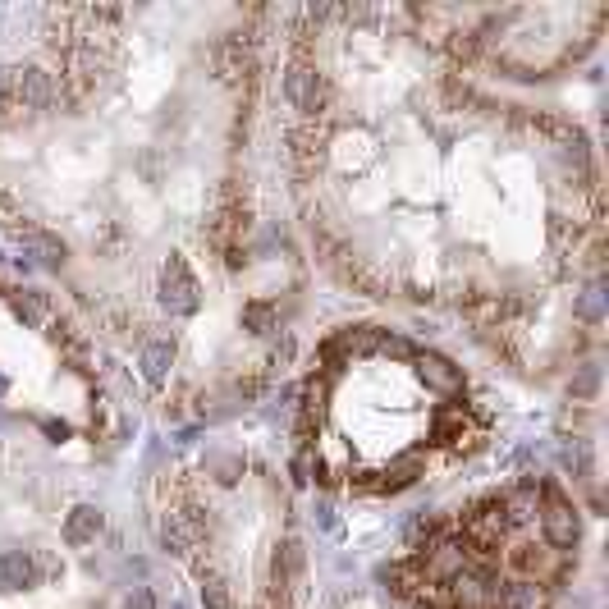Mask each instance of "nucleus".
I'll list each match as a JSON object with an SVG mask.
<instances>
[{
    "label": "nucleus",
    "instance_id": "obj_10",
    "mask_svg": "<svg viewBox=\"0 0 609 609\" xmlns=\"http://www.w3.org/2000/svg\"><path fill=\"white\" fill-rule=\"evenodd\" d=\"M10 307H14V316H19L23 326H42V316H46V298L37 294V289H10Z\"/></svg>",
    "mask_w": 609,
    "mask_h": 609
},
{
    "label": "nucleus",
    "instance_id": "obj_19",
    "mask_svg": "<svg viewBox=\"0 0 609 609\" xmlns=\"http://www.w3.org/2000/svg\"><path fill=\"white\" fill-rule=\"evenodd\" d=\"M582 316H587V321H596V316H600V284H591L587 294H582Z\"/></svg>",
    "mask_w": 609,
    "mask_h": 609
},
{
    "label": "nucleus",
    "instance_id": "obj_4",
    "mask_svg": "<svg viewBox=\"0 0 609 609\" xmlns=\"http://www.w3.org/2000/svg\"><path fill=\"white\" fill-rule=\"evenodd\" d=\"M284 97L294 101L298 110L312 115V110L321 106V97H326V83H321V74H316L312 65H294V69H289V78H284Z\"/></svg>",
    "mask_w": 609,
    "mask_h": 609
},
{
    "label": "nucleus",
    "instance_id": "obj_18",
    "mask_svg": "<svg viewBox=\"0 0 609 609\" xmlns=\"http://www.w3.org/2000/svg\"><path fill=\"white\" fill-rule=\"evenodd\" d=\"M243 321H248V326H257V330H266L271 326V307H261V303H252L248 312H243Z\"/></svg>",
    "mask_w": 609,
    "mask_h": 609
},
{
    "label": "nucleus",
    "instance_id": "obj_3",
    "mask_svg": "<svg viewBox=\"0 0 609 609\" xmlns=\"http://www.w3.org/2000/svg\"><path fill=\"white\" fill-rule=\"evenodd\" d=\"M10 106L14 110H46L51 106V78L42 69H10Z\"/></svg>",
    "mask_w": 609,
    "mask_h": 609
},
{
    "label": "nucleus",
    "instance_id": "obj_16",
    "mask_svg": "<svg viewBox=\"0 0 609 609\" xmlns=\"http://www.w3.org/2000/svg\"><path fill=\"white\" fill-rule=\"evenodd\" d=\"M124 609H156V596H152V587H133L129 596H124Z\"/></svg>",
    "mask_w": 609,
    "mask_h": 609
},
{
    "label": "nucleus",
    "instance_id": "obj_2",
    "mask_svg": "<svg viewBox=\"0 0 609 609\" xmlns=\"http://www.w3.org/2000/svg\"><path fill=\"white\" fill-rule=\"evenodd\" d=\"M161 303L170 307L174 316L197 312V280H193V271L184 266V257H170V261H165V275H161Z\"/></svg>",
    "mask_w": 609,
    "mask_h": 609
},
{
    "label": "nucleus",
    "instance_id": "obj_7",
    "mask_svg": "<svg viewBox=\"0 0 609 609\" xmlns=\"http://www.w3.org/2000/svg\"><path fill=\"white\" fill-rule=\"evenodd\" d=\"M101 536V509H92V504H78L74 513L65 518V541L69 545H87Z\"/></svg>",
    "mask_w": 609,
    "mask_h": 609
},
{
    "label": "nucleus",
    "instance_id": "obj_14",
    "mask_svg": "<svg viewBox=\"0 0 609 609\" xmlns=\"http://www.w3.org/2000/svg\"><path fill=\"white\" fill-rule=\"evenodd\" d=\"M422 477V463L417 458H403V463H394V468H385V490H403V486H413V481Z\"/></svg>",
    "mask_w": 609,
    "mask_h": 609
},
{
    "label": "nucleus",
    "instance_id": "obj_5",
    "mask_svg": "<svg viewBox=\"0 0 609 609\" xmlns=\"http://www.w3.org/2000/svg\"><path fill=\"white\" fill-rule=\"evenodd\" d=\"M417 376H422V385H426V390H435V394H458V385H463V371H458L454 362L435 358V353L417 358Z\"/></svg>",
    "mask_w": 609,
    "mask_h": 609
},
{
    "label": "nucleus",
    "instance_id": "obj_6",
    "mask_svg": "<svg viewBox=\"0 0 609 609\" xmlns=\"http://www.w3.org/2000/svg\"><path fill=\"white\" fill-rule=\"evenodd\" d=\"M513 568H518L522 577H536V587H541L545 577L559 573V555L555 550H536V545H518V550H513Z\"/></svg>",
    "mask_w": 609,
    "mask_h": 609
},
{
    "label": "nucleus",
    "instance_id": "obj_20",
    "mask_svg": "<svg viewBox=\"0 0 609 609\" xmlns=\"http://www.w3.org/2000/svg\"><path fill=\"white\" fill-rule=\"evenodd\" d=\"M0 394H5V376H0Z\"/></svg>",
    "mask_w": 609,
    "mask_h": 609
},
{
    "label": "nucleus",
    "instance_id": "obj_12",
    "mask_svg": "<svg viewBox=\"0 0 609 609\" xmlns=\"http://www.w3.org/2000/svg\"><path fill=\"white\" fill-rule=\"evenodd\" d=\"M161 541H165V550H174V555H184L188 545H193V527H188L184 513H170V518L161 522Z\"/></svg>",
    "mask_w": 609,
    "mask_h": 609
},
{
    "label": "nucleus",
    "instance_id": "obj_9",
    "mask_svg": "<svg viewBox=\"0 0 609 609\" xmlns=\"http://www.w3.org/2000/svg\"><path fill=\"white\" fill-rule=\"evenodd\" d=\"M170 358H174L170 339H152V344H142V376H147L152 385H161L165 371H170Z\"/></svg>",
    "mask_w": 609,
    "mask_h": 609
},
{
    "label": "nucleus",
    "instance_id": "obj_17",
    "mask_svg": "<svg viewBox=\"0 0 609 609\" xmlns=\"http://www.w3.org/2000/svg\"><path fill=\"white\" fill-rule=\"evenodd\" d=\"M568 390H573V394H577V399H587V394H591V390H596V367H582V376H577V381H573V385H568Z\"/></svg>",
    "mask_w": 609,
    "mask_h": 609
},
{
    "label": "nucleus",
    "instance_id": "obj_15",
    "mask_svg": "<svg viewBox=\"0 0 609 609\" xmlns=\"http://www.w3.org/2000/svg\"><path fill=\"white\" fill-rule=\"evenodd\" d=\"M202 605H207V609H229L225 577H202Z\"/></svg>",
    "mask_w": 609,
    "mask_h": 609
},
{
    "label": "nucleus",
    "instance_id": "obj_13",
    "mask_svg": "<svg viewBox=\"0 0 609 609\" xmlns=\"http://www.w3.org/2000/svg\"><path fill=\"white\" fill-rule=\"evenodd\" d=\"M367 348H376V335H371V330H362V326L339 330V335L330 339V353H335V358H344V353H367Z\"/></svg>",
    "mask_w": 609,
    "mask_h": 609
},
{
    "label": "nucleus",
    "instance_id": "obj_11",
    "mask_svg": "<svg viewBox=\"0 0 609 609\" xmlns=\"http://www.w3.org/2000/svg\"><path fill=\"white\" fill-rule=\"evenodd\" d=\"M211 60H216L220 78H239V74H248V51H243V42H220L216 51H211Z\"/></svg>",
    "mask_w": 609,
    "mask_h": 609
},
{
    "label": "nucleus",
    "instance_id": "obj_1",
    "mask_svg": "<svg viewBox=\"0 0 609 609\" xmlns=\"http://www.w3.org/2000/svg\"><path fill=\"white\" fill-rule=\"evenodd\" d=\"M541 527H545V541L555 545V550H568L577 545V509L559 495V490H545V509H541Z\"/></svg>",
    "mask_w": 609,
    "mask_h": 609
},
{
    "label": "nucleus",
    "instance_id": "obj_8",
    "mask_svg": "<svg viewBox=\"0 0 609 609\" xmlns=\"http://www.w3.org/2000/svg\"><path fill=\"white\" fill-rule=\"evenodd\" d=\"M23 248H28V257H37L42 266H51V271H60L65 257H69L65 239H55V234H46V229H33V239L23 243Z\"/></svg>",
    "mask_w": 609,
    "mask_h": 609
}]
</instances>
